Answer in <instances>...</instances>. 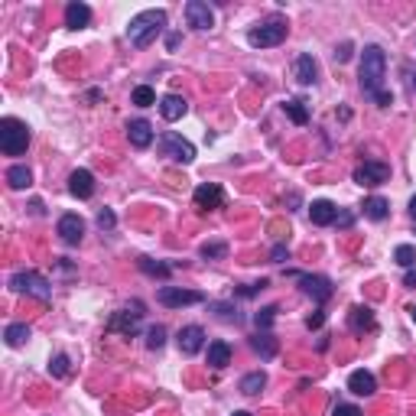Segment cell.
<instances>
[{
  "label": "cell",
  "instance_id": "cell-1",
  "mask_svg": "<svg viewBox=\"0 0 416 416\" xmlns=\"http://www.w3.org/2000/svg\"><path fill=\"white\" fill-rule=\"evenodd\" d=\"M163 30H166V10H143L131 20L127 39H131L133 49H147Z\"/></svg>",
  "mask_w": 416,
  "mask_h": 416
},
{
  "label": "cell",
  "instance_id": "cell-2",
  "mask_svg": "<svg viewBox=\"0 0 416 416\" xmlns=\"http://www.w3.org/2000/svg\"><path fill=\"white\" fill-rule=\"evenodd\" d=\"M387 75V55L381 46H364L361 53V69H358V78H361L364 94H378L381 85H384Z\"/></svg>",
  "mask_w": 416,
  "mask_h": 416
},
{
  "label": "cell",
  "instance_id": "cell-3",
  "mask_svg": "<svg viewBox=\"0 0 416 416\" xmlns=\"http://www.w3.org/2000/svg\"><path fill=\"white\" fill-rule=\"evenodd\" d=\"M30 140H33V133L20 117H4V121H0V150H4L7 156L26 153Z\"/></svg>",
  "mask_w": 416,
  "mask_h": 416
},
{
  "label": "cell",
  "instance_id": "cell-4",
  "mask_svg": "<svg viewBox=\"0 0 416 416\" xmlns=\"http://www.w3.org/2000/svg\"><path fill=\"white\" fill-rule=\"evenodd\" d=\"M10 290L26 293V296H36L39 302L53 300V283H49L39 270H20V273H13V277H10Z\"/></svg>",
  "mask_w": 416,
  "mask_h": 416
},
{
  "label": "cell",
  "instance_id": "cell-5",
  "mask_svg": "<svg viewBox=\"0 0 416 416\" xmlns=\"http://www.w3.org/2000/svg\"><path fill=\"white\" fill-rule=\"evenodd\" d=\"M286 33H290L286 20L270 16V20H263L261 26H254V30L247 33V43H251L254 49H270V46H280V43L286 39Z\"/></svg>",
  "mask_w": 416,
  "mask_h": 416
},
{
  "label": "cell",
  "instance_id": "cell-6",
  "mask_svg": "<svg viewBox=\"0 0 416 416\" xmlns=\"http://www.w3.org/2000/svg\"><path fill=\"white\" fill-rule=\"evenodd\" d=\"M140 319H143V302L133 300L127 309H117L114 316H111L108 332H117V335H127V339H131V335H137Z\"/></svg>",
  "mask_w": 416,
  "mask_h": 416
},
{
  "label": "cell",
  "instance_id": "cell-7",
  "mask_svg": "<svg viewBox=\"0 0 416 416\" xmlns=\"http://www.w3.org/2000/svg\"><path fill=\"white\" fill-rule=\"evenodd\" d=\"M160 150H163V156H170L173 163H182V166H189V163L195 160V147L185 137L173 133V131H166L160 137Z\"/></svg>",
  "mask_w": 416,
  "mask_h": 416
},
{
  "label": "cell",
  "instance_id": "cell-8",
  "mask_svg": "<svg viewBox=\"0 0 416 416\" xmlns=\"http://www.w3.org/2000/svg\"><path fill=\"white\" fill-rule=\"evenodd\" d=\"M290 277L300 280V283H302V293L312 296L319 306H322V302H329L332 293H335V286H332L329 277H319V273H296V270H290Z\"/></svg>",
  "mask_w": 416,
  "mask_h": 416
},
{
  "label": "cell",
  "instance_id": "cell-9",
  "mask_svg": "<svg viewBox=\"0 0 416 416\" xmlns=\"http://www.w3.org/2000/svg\"><path fill=\"white\" fill-rule=\"evenodd\" d=\"M156 300H160V306H166V309H182V306H199V302H205V293L182 290V286H160Z\"/></svg>",
  "mask_w": 416,
  "mask_h": 416
},
{
  "label": "cell",
  "instance_id": "cell-10",
  "mask_svg": "<svg viewBox=\"0 0 416 416\" xmlns=\"http://www.w3.org/2000/svg\"><path fill=\"white\" fill-rule=\"evenodd\" d=\"M192 202L195 208H202V212H215V208H224V189L215 182H202L199 189L192 192Z\"/></svg>",
  "mask_w": 416,
  "mask_h": 416
},
{
  "label": "cell",
  "instance_id": "cell-11",
  "mask_svg": "<svg viewBox=\"0 0 416 416\" xmlns=\"http://www.w3.org/2000/svg\"><path fill=\"white\" fill-rule=\"evenodd\" d=\"M387 179H390V166H387V163H378V160H364L355 170L358 185H381V182H387Z\"/></svg>",
  "mask_w": 416,
  "mask_h": 416
},
{
  "label": "cell",
  "instance_id": "cell-12",
  "mask_svg": "<svg viewBox=\"0 0 416 416\" xmlns=\"http://www.w3.org/2000/svg\"><path fill=\"white\" fill-rule=\"evenodd\" d=\"M176 341H179V351H182L185 358H192L205 348V329H202V325H182Z\"/></svg>",
  "mask_w": 416,
  "mask_h": 416
},
{
  "label": "cell",
  "instance_id": "cell-13",
  "mask_svg": "<svg viewBox=\"0 0 416 416\" xmlns=\"http://www.w3.org/2000/svg\"><path fill=\"white\" fill-rule=\"evenodd\" d=\"M185 20H189L192 30H202V33L215 26V13H212V7H208L205 0H189L185 4Z\"/></svg>",
  "mask_w": 416,
  "mask_h": 416
},
{
  "label": "cell",
  "instance_id": "cell-14",
  "mask_svg": "<svg viewBox=\"0 0 416 416\" xmlns=\"http://www.w3.org/2000/svg\"><path fill=\"white\" fill-rule=\"evenodd\" d=\"M59 238H62V244H69V247H78L82 244V238H85V221L78 215H62L59 218Z\"/></svg>",
  "mask_w": 416,
  "mask_h": 416
},
{
  "label": "cell",
  "instance_id": "cell-15",
  "mask_svg": "<svg viewBox=\"0 0 416 416\" xmlns=\"http://www.w3.org/2000/svg\"><path fill=\"white\" fill-rule=\"evenodd\" d=\"M153 124L143 121V117H133V121H127V140H131V147L137 150H147L150 143H153Z\"/></svg>",
  "mask_w": 416,
  "mask_h": 416
},
{
  "label": "cell",
  "instance_id": "cell-16",
  "mask_svg": "<svg viewBox=\"0 0 416 416\" xmlns=\"http://www.w3.org/2000/svg\"><path fill=\"white\" fill-rule=\"evenodd\" d=\"M348 390L355 393V397H374V390H378V378H374L371 371L358 368V371H351V378H348Z\"/></svg>",
  "mask_w": 416,
  "mask_h": 416
},
{
  "label": "cell",
  "instance_id": "cell-17",
  "mask_svg": "<svg viewBox=\"0 0 416 416\" xmlns=\"http://www.w3.org/2000/svg\"><path fill=\"white\" fill-rule=\"evenodd\" d=\"M348 325H351V332H358V335H364V332H374V329H378L374 309H371V306H355L351 312H348Z\"/></svg>",
  "mask_w": 416,
  "mask_h": 416
},
{
  "label": "cell",
  "instance_id": "cell-18",
  "mask_svg": "<svg viewBox=\"0 0 416 416\" xmlns=\"http://www.w3.org/2000/svg\"><path fill=\"white\" fill-rule=\"evenodd\" d=\"M309 218H312V224H319V228H329V224H335V218H339V208L332 205L329 199H316L309 205Z\"/></svg>",
  "mask_w": 416,
  "mask_h": 416
},
{
  "label": "cell",
  "instance_id": "cell-19",
  "mask_svg": "<svg viewBox=\"0 0 416 416\" xmlns=\"http://www.w3.org/2000/svg\"><path fill=\"white\" fill-rule=\"evenodd\" d=\"M69 192L75 195V199H92L94 195V176L88 170H75L69 176Z\"/></svg>",
  "mask_w": 416,
  "mask_h": 416
},
{
  "label": "cell",
  "instance_id": "cell-20",
  "mask_svg": "<svg viewBox=\"0 0 416 416\" xmlns=\"http://www.w3.org/2000/svg\"><path fill=\"white\" fill-rule=\"evenodd\" d=\"M160 114H163V121H179V117H185L189 114V101L182 98V94H166V98L160 101Z\"/></svg>",
  "mask_w": 416,
  "mask_h": 416
},
{
  "label": "cell",
  "instance_id": "cell-21",
  "mask_svg": "<svg viewBox=\"0 0 416 416\" xmlns=\"http://www.w3.org/2000/svg\"><path fill=\"white\" fill-rule=\"evenodd\" d=\"M88 23H92V7L72 0L69 7H65V26H69V30H85Z\"/></svg>",
  "mask_w": 416,
  "mask_h": 416
},
{
  "label": "cell",
  "instance_id": "cell-22",
  "mask_svg": "<svg viewBox=\"0 0 416 416\" xmlns=\"http://www.w3.org/2000/svg\"><path fill=\"white\" fill-rule=\"evenodd\" d=\"M293 72H296V82H300V85H312V82H316V75H319V69H316V59H312V55H309V53H302L300 59H296Z\"/></svg>",
  "mask_w": 416,
  "mask_h": 416
},
{
  "label": "cell",
  "instance_id": "cell-23",
  "mask_svg": "<svg viewBox=\"0 0 416 416\" xmlns=\"http://www.w3.org/2000/svg\"><path fill=\"white\" fill-rule=\"evenodd\" d=\"M208 364H212V368L215 371H221V368H228V364H231V345H228V341H212V345H208Z\"/></svg>",
  "mask_w": 416,
  "mask_h": 416
},
{
  "label": "cell",
  "instance_id": "cell-24",
  "mask_svg": "<svg viewBox=\"0 0 416 416\" xmlns=\"http://www.w3.org/2000/svg\"><path fill=\"white\" fill-rule=\"evenodd\" d=\"M251 348H254L263 361H273V358H277V339H273L270 332H257L254 339H251Z\"/></svg>",
  "mask_w": 416,
  "mask_h": 416
},
{
  "label": "cell",
  "instance_id": "cell-25",
  "mask_svg": "<svg viewBox=\"0 0 416 416\" xmlns=\"http://www.w3.org/2000/svg\"><path fill=\"white\" fill-rule=\"evenodd\" d=\"M364 215L371 218V221H384L387 215H390V202L381 199V195H371V199H364Z\"/></svg>",
  "mask_w": 416,
  "mask_h": 416
},
{
  "label": "cell",
  "instance_id": "cell-26",
  "mask_svg": "<svg viewBox=\"0 0 416 416\" xmlns=\"http://www.w3.org/2000/svg\"><path fill=\"white\" fill-rule=\"evenodd\" d=\"M7 182H10V189H30L33 185V173H30V166H23V163H16V166H10L7 170Z\"/></svg>",
  "mask_w": 416,
  "mask_h": 416
},
{
  "label": "cell",
  "instance_id": "cell-27",
  "mask_svg": "<svg viewBox=\"0 0 416 416\" xmlns=\"http://www.w3.org/2000/svg\"><path fill=\"white\" fill-rule=\"evenodd\" d=\"M263 387H267V374H263V371H251V374L241 378V393H244V397H257Z\"/></svg>",
  "mask_w": 416,
  "mask_h": 416
},
{
  "label": "cell",
  "instance_id": "cell-28",
  "mask_svg": "<svg viewBox=\"0 0 416 416\" xmlns=\"http://www.w3.org/2000/svg\"><path fill=\"white\" fill-rule=\"evenodd\" d=\"M283 111L290 114V121L300 124V127H306V124H309V108H306V101H300V98H286V101H283Z\"/></svg>",
  "mask_w": 416,
  "mask_h": 416
},
{
  "label": "cell",
  "instance_id": "cell-29",
  "mask_svg": "<svg viewBox=\"0 0 416 416\" xmlns=\"http://www.w3.org/2000/svg\"><path fill=\"white\" fill-rule=\"evenodd\" d=\"M137 267L147 273V277H160V280H166L173 273V263H163V261H153V257H140L137 261Z\"/></svg>",
  "mask_w": 416,
  "mask_h": 416
},
{
  "label": "cell",
  "instance_id": "cell-30",
  "mask_svg": "<svg viewBox=\"0 0 416 416\" xmlns=\"http://www.w3.org/2000/svg\"><path fill=\"white\" fill-rule=\"evenodd\" d=\"M4 339H7V345H10V348H20L26 339H30V325H26V322H13V325H7Z\"/></svg>",
  "mask_w": 416,
  "mask_h": 416
},
{
  "label": "cell",
  "instance_id": "cell-31",
  "mask_svg": "<svg viewBox=\"0 0 416 416\" xmlns=\"http://www.w3.org/2000/svg\"><path fill=\"white\" fill-rule=\"evenodd\" d=\"M131 101L137 104V108H153V104H156V92L150 85H137V88H133V94H131Z\"/></svg>",
  "mask_w": 416,
  "mask_h": 416
},
{
  "label": "cell",
  "instance_id": "cell-32",
  "mask_svg": "<svg viewBox=\"0 0 416 416\" xmlns=\"http://www.w3.org/2000/svg\"><path fill=\"white\" fill-rule=\"evenodd\" d=\"M199 254L205 257V261H221V257L228 254V244H224V241H205V244L199 247Z\"/></svg>",
  "mask_w": 416,
  "mask_h": 416
},
{
  "label": "cell",
  "instance_id": "cell-33",
  "mask_svg": "<svg viewBox=\"0 0 416 416\" xmlns=\"http://www.w3.org/2000/svg\"><path fill=\"white\" fill-rule=\"evenodd\" d=\"M393 261L400 263V267H407V270H410V267L416 263V251H413L410 244H400L397 251H393Z\"/></svg>",
  "mask_w": 416,
  "mask_h": 416
},
{
  "label": "cell",
  "instance_id": "cell-34",
  "mask_svg": "<svg viewBox=\"0 0 416 416\" xmlns=\"http://www.w3.org/2000/svg\"><path fill=\"white\" fill-rule=\"evenodd\" d=\"M273 319H277V306H263L261 312L254 316V322H257V329H261V332H270Z\"/></svg>",
  "mask_w": 416,
  "mask_h": 416
},
{
  "label": "cell",
  "instance_id": "cell-35",
  "mask_svg": "<svg viewBox=\"0 0 416 416\" xmlns=\"http://www.w3.org/2000/svg\"><path fill=\"white\" fill-rule=\"evenodd\" d=\"M163 345H166V329H163V325H153V329L147 332V348L150 351H160Z\"/></svg>",
  "mask_w": 416,
  "mask_h": 416
},
{
  "label": "cell",
  "instance_id": "cell-36",
  "mask_svg": "<svg viewBox=\"0 0 416 416\" xmlns=\"http://www.w3.org/2000/svg\"><path fill=\"white\" fill-rule=\"evenodd\" d=\"M69 355H55L53 361H49V374L53 378H69Z\"/></svg>",
  "mask_w": 416,
  "mask_h": 416
},
{
  "label": "cell",
  "instance_id": "cell-37",
  "mask_svg": "<svg viewBox=\"0 0 416 416\" xmlns=\"http://www.w3.org/2000/svg\"><path fill=\"white\" fill-rule=\"evenodd\" d=\"M114 224H117L114 212H111V208H101V212H98V228H101V231H111Z\"/></svg>",
  "mask_w": 416,
  "mask_h": 416
},
{
  "label": "cell",
  "instance_id": "cell-38",
  "mask_svg": "<svg viewBox=\"0 0 416 416\" xmlns=\"http://www.w3.org/2000/svg\"><path fill=\"white\" fill-rule=\"evenodd\" d=\"M212 309H215V312H218V316H221V319H228V322H231V319H234V322H238V309H231V306H228V302H215V306H212Z\"/></svg>",
  "mask_w": 416,
  "mask_h": 416
},
{
  "label": "cell",
  "instance_id": "cell-39",
  "mask_svg": "<svg viewBox=\"0 0 416 416\" xmlns=\"http://www.w3.org/2000/svg\"><path fill=\"white\" fill-rule=\"evenodd\" d=\"M332 416H361V410L355 403H339V407L332 410Z\"/></svg>",
  "mask_w": 416,
  "mask_h": 416
},
{
  "label": "cell",
  "instance_id": "cell-40",
  "mask_svg": "<svg viewBox=\"0 0 416 416\" xmlns=\"http://www.w3.org/2000/svg\"><path fill=\"white\" fill-rule=\"evenodd\" d=\"M270 261L273 263H283V261H290V247L286 244H277L273 251H270Z\"/></svg>",
  "mask_w": 416,
  "mask_h": 416
},
{
  "label": "cell",
  "instance_id": "cell-41",
  "mask_svg": "<svg viewBox=\"0 0 416 416\" xmlns=\"http://www.w3.org/2000/svg\"><path fill=\"white\" fill-rule=\"evenodd\" d=\"M263 286H267V280H261V283H247V286H241L238 290V296H257Z\"/></svg>",
  "mask_w": 416,
  "mask_h": 416
},
{
  "label": "cell",
  "instance_id": "cell-42",
  "mask_svg": "<svg viewBox=\"0 0 416 416\" xmlns=\"http://www.w3.org/2000/svg\"><path fill=\"white\" fill-rule=\"evenodd\" d=\"M351 59V43H341L339 49H335V62H348Z\"/></svg>",
  "mask_w": 416,
  "mask_h": 416
},
{
  "label": "cell",
  "instance_id": "cell-43",
  "mask_svg": "<svg viewBox=\"0 0 416 416\" xmlns=\"http://www.w3.org/2000/svg\"><path fill=\"white\" fill-rule=\"evenodd\" d=\"M322 322H325V312H322V309H319L316 316H309V319H306L309 329H322Z\"/></svg>",
  "mask_w": 416,
  "mask_h": 416
},
{
  "label": "cell",
  "instance_id": "cell-44",
  "mask_svg": "<svg viewBox=\"0 0 416 416\" xmlns=\"http://www.w3.org/2000/svg\"><path fill=\"white\" fill-rule=\"evenodd\" d=\"M351 221H355V215H348V212H339V218H335V224H341V228H351Z\"/></svg>",
  "mask_w": 416,
  "mask_h": 416
},
{
  "label": "cell",
  "instance_id": "cell-45",
  "mask_svg": "<svg viewBox=\"0 0 416 416\" xmlns=\"http://www.w3.org/2000/svg\"><path fill=\"white\" fill-rule=\"evenodd\" d=\"M403 286H410V290L416 286V270H407V277H403Z\"/></svg>",
  "mask_w": 416,
  "mask_h": 416
},
{
  "label": "cell",
  "instance_id": "cell-46",
  "mask_svg": "<svg viewBox=\"0 0 416 416\" xmlns=\"http://www.w3.org/2000/svg\"><path fill=\"white\" fill-rule=\"evenodd\" d=\"M166 46H170V49H176V46H179V36H176V33H170V39H166Z\"/></svg>",
  "mask_w": 416,
  "mask_h": 416
},
{
  "label": "cell",
  "instance_id": "cell-47",
  "mask_svg": "<svg viewBox=\"0 0 416 416\" xmlns=\"http://www.w3.org/2000/svg\"><path fill=\"white\" fill-rule=\"evenodd\" d=\"M410 215H413V221H416V195L410 199Z\"/></svg>",
  "mask_w": 416,
  "mask_h": 416
},
{
  "label": "cell",
  "instance_id": "cell-48",
  "mask_svg": "<svg viewBox=\"0 0 416 416\" xmlns=\"http://www.w3.org/2000/svg\"><path fill=\"white\" fill-rule=\"evenodd\" d=\"M231 416H251V413H247V410H234Z\"/></svg>",
  "mask_w": 416,
  "mask_h": 416
},
{
  "label": "cell",
  "instance_id": "cell-49",
  "mask_svg": "<svg viewBox=\"0 0 416 416\" xmlns=\"http://www.w3.org/2000/svg\"><path fill=\"white\" fill-rule=\"evenodd\" d=\"M410 319H413V322H416V306H410Z\"/></svg>",
  "mask_w": 416,
  "mask_h": 416
},
{
  "label": "cell",
  "instance_id": "cell-50",
  "mask_svg": "<svg viewBox=\"0 0 416 416\" xmlns=\"http://www.w3.org/2000/svg\"><path fill=\"white\" fill-rule=\"evenodd\" d=\"M413 88H416V75H413Z\"/></svg>",
  "mask_w": 416,
  "mask_h": 416
}]
</instances>
